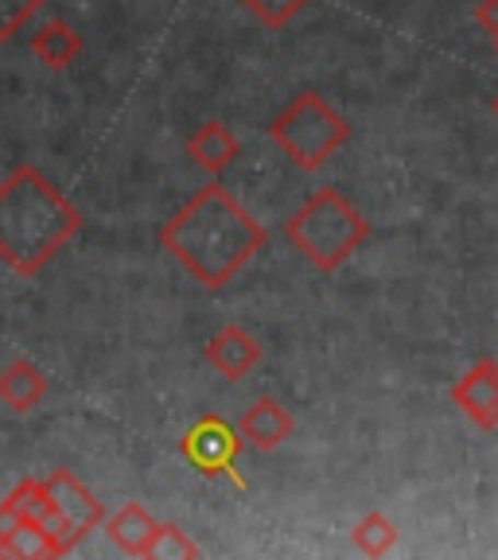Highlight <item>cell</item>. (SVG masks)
Masks as SVG:
<instances>
[{
  "label": "cell",
  "instance_id": "9",
  "mask_svg": "<svg viewBox=\"0 0 498 560\" xmlns=\"http://www.w3.org/2000/svg\"><path fill=\"white\" fill-rule=\"evenodd\" d=\"M292 429H297V424H292L289 409L280 401H273V397H262V401L250 405V409L242 412V424H238L242 440L250 447H257V452H277V447H285Z\"/></svg>",
  "mask_w": 498,
  "mask_h": 560
},
{
  "label": "cell",
  "instance_id": "21",
  "mask_svg": "<svg viewBox=\"0 0 498 560\" xmlns=\"http://www.w3.org/2000/svg\"><path fill=\"white\" fill-rule=\"evenodd\" d=\"M495 114H498V97H495Z\"/></svg>",
  "mask_w": 498,
  "mask_h": 560
},
{
  "label": "cell",
  "instance_id": "16",
  "mask_svg": "<svg viewBox=\"0 0 498 560\" xmlns=\"http://www.w3.org/2000/svg\"><path fill=\"white\" fill-rule=\"evenodd\" d=\"M149 557L152 560H175V557L195 560L199 557V545H195L179 525H157V537H152V545H149Z\"/></svg>",
  "mask_w": 498,
  "mask_h": 560
},
{
  "label": "cell",
  "instance_id": "18",
  "mask_svg": "<svg viewBox=\"0 0 498 560\" xmlns=\"http://www.w3.org/2000/svg\"><path fill=\"white\" fill-rule=\"evenodd\" d=\"M47 0H0V44H9L12 35L24 32Z\"/></svg>",
  "mask_w": 498,
  "mask_h": 560
},
{
  "label": "cell",
  "instance_id": "6",
  "mask_svg": "<svg viewBox=\"0 0 498 560\" xmlns=\"http://www.w3.org/2000/svg\"><path fill=\"white\" fill-rule=\"evenodd\" d=\"M455 409H464V417L472 424H479L483 432L498 429V362L483 359L467 370L460 382L452 385Z\"/></svg>",
  "mask_w": 498,
  "mask_h": 560
},
{
  "label": "cell",
  "instance_id": "20",
  "mask_svg": "<svg viewBox=\"0 0 498 560\" xmlns=\"http://www.w3.org/2000/svg\"><path fill=\"white\" fill-rule=\"evenodd\" d=\"M16 522H20V510L12 506V499H4V502H0V537L12 534V529H16Z\"/></svg>",
  "mask_w": 498,
  "mask_h": 560
},
{
  "label": "cell",
  "instance_id": "1",
  "mask_svg": "<svg viewBox=\"0 0 498 560\" xmlns=\"http://www.w3.org/2000/svg\"><path fill=\"white\" fill-rule=\"evenodd\" d=\"M265 242V226L222 184L199 187L160 230L164 254H172L210 292L227 289L262 254Z\"/></svg>",
  "mask_w": 498,
  "mask_h": 560
},
{
  "label": "cell",
  "instance_id": "15",
  "mask_svg": "<svg viewBox=\"0 0 498 560\" xmlns=\"http://www.w3.org/2000/svg\"><path fill=\"white\" fill-rule=\"evenodd\" d=\"M350 537H355L359 552H367V557H385V552L397 545V525L385 514H367L359 525H355V534Z\"/></svg>",
  "mask_w": 498,
  "mask_h": 560
},
{
  "label": "cell",
  "instance_id": "7",
  "mask_svg": "<svg viewBox=\"0 0 498 560\" xmlns=\"http://www.w3.org/2000/svg\"><path fill=\"white\" fill-rule=\"evenodd\" d=\"M44 487H47V494H51L62 522H67L70 529H79L82 537H86L90 529H97V525H105V506L90 494V487H82L70 471H51L44 479Z\"/></svg>",
  "mask_w": 498,
  "mask_h": 560
},
{
  "label": "cell",
  "instance_id": "19",
  "mask_svg": "<svg viewBox=\"0 0 498 560\" xmlns=\"http://www.w3.org/2000/svg\"><path fill=\"white\" fill-rule=\"evenodd\" d=\"M475 20L487 35H498V0H479L475 4Z\"/></svg>",
  "mask_w": 498,
  "mask_h": 560
},
{
  "label": "cell",
  "instance_id": "3",
  "mask_svg": "<svg viewBox=\"0 0 498 560\" xmlns=\"http://www.w3.org/2000/svg\"><path fill=\"white\" fill-rule=\"evenodd\" d=\"M285 237L297 245L320 272H335L359 254V245L370 237V222L362 210L335 187H320L304 207L285 222Z\"/></svg>",
  "mask_w": 498,
  "mask_h": 560
},
{
  "label": "cell",
  "instance_id": "12",
  "mask_svg": "<svg viewBox=\"0 0 498 560\" xmlns=\"http://www.w3.org/2000/svg\"><path fill=\"white\" fill-rule=\"evenodd\" d=\"M32 55L39 67L47 70H67L70 62L82 55V35L67 24V20H47L44 27H35L32 35Z\"/></svg>",
  "mask_w": 498,
  "mask_h": 560
},
{
  "label": "cell",
  "instance_id": "2",
  "mask_svg": "<svg viewBox=\"0 0 498 560\" xmlns=\"http://www.w3.org/2000/svg\"><path fill=\"white\" fill-rule=\"evenodd\" d=\"M79 230V207L35 164H20L0 184V261L20 277H35Z\"/></svg>",
  "mask_w": 498,
  "mask_h": 560
},
{
  "label": "cell",
  "instance_id": "10",
  "mask_svg": "<svg viewBox=\"0 0 498 560\" xmlns=\"http://www.w3.org/2000/svg\"><path fill=\"white\" fill-rule=\"evenodd\" d=\"M238 152H242V144L222 121H202L187 140V156L202 175H222L238 160Z\"/></svg>",
  "mask_w": 498,
  "mask_h": 560
},
{
  "label": "cell",
  "instance_id": "22",
  "mask_svg": "<svg viewBox=\"0 0 498 560\" xmlns=\"http://www.w3.org/2000/svg\"><path fill=\"white\" fill-rule=\"evenodd\" d=\"M495 47H498V35H495Z\"/></svg>",
  "mask_w": 498,
  "mask_h": 560
},
{
  "label": "cell",
  "instance_id": "14",
  "mask_svg": "<svg viewBox=\"0 0 498 560\" xmlns=\"http://www.w3.org/2000/svg\"><path fill=\"white\" fill-rule=\"evenodd\" d=\"M0 557H59L51 537L32 522H16L12 534L0 537Z\"/></svg>",
  "mask_w": 498,
  "mask_h": 560
},
{
  "label": "cell",
  "instance_id": "17",
  "mask_svg": "<svg viewBox=\"0 0 498 560\" xmlns=\"http://www.w3.org/2000/svg\"><path fill=\"white\" fill-rule=\"evenodd\" d=\"M245 12L262 20L265 27H289L300 12L308 9V0H242Z\"/></svg>",
  "mask_w": 498,
  "mask_h": 560
},
{
  "label": "cell",
  "instance_id": "4",
  "mask_svg": "<svg viewBox=\"0 0 498 560\" xmlns=\"http://www.w3.org/2000/svg\"><path fill=\"white\" fill-rule=\"evenodd\" d=\"M269 140L304 172H320L350 140V125L320 94H300L269 125Z\"/></svg>",
  "mask_w": 498,
  "mask_h": 560
},
{
  "label": "cell",
  "instance_id": "8",
  "mask_svg": "<svg viewBox=\"0 0 498 560\" xmlns=\"http://www.w3.org/2000/svg\"><path fill=\"white\" fill-rule=\"evenodd\" d=\"M207 362H210V370L222 374L227 382H242V377L254 374L257 362H262V342L245 331V327L230 324L207 342Z\"/></svg>",
  "mask_w": 498,
  "mask_h": 560
},
{
  "label": "cell",
  "instance_id": "11",
  "mask_svg": "<svg viewBox=\"0 0 498 560\" xmlns=\"http://www.w3.org/2000/svg\"><path fill=\"white\" fill-rule=\"evenodd\" d=\"M47 397L44 370L27 359H16L0 370V405L12 412H32Z\"/></svg>",
  "mask_w": 498,
  "mask_h": 560
},
{
  "label": "cell",
  "instance_id": "5",
  "mask_svg": "<svg viewBox=\"0 0 498 560\" xmlns=\"http://www.w3.org/2000/svg\"><path fill=\"white\" fill-rule=\"evenodd\" d=\"M242 432L222 417H202L179 436V455L199 475H234L238 455H242Z\"/></svg>",
  "mask_w": 498,
  "mask_h": 560
},
{
  "label": "cell",
  "instance_id": "13",
  "mask_svg": "<svg viewBox=\"0 0 498 560\" xmlns=\"http://www.w3.org/2000/svg\"><path fill=\"white\" fill-rule=\"evenodd\" d=\"M105 529H109V541L125 552V557H149V545L157 537V522L144 506L129 502L114 517H105Z\"/></svg>",
  "mask_w": 498,
  "mask_h": 560
}]
</instances>
